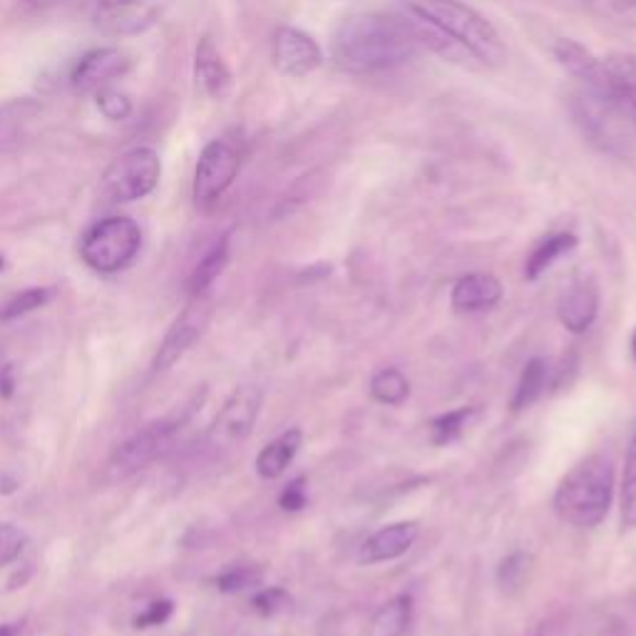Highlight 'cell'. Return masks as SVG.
<instances>
[{"mask_svg": "<svg viewBox=\"0 0 636 636\" xmlns=\"http://www.w3.org/2000/svg\"><path fill=\"white\" fill-rule=\"evenodd\" d=\"M420 41L408 18L355 13L336 28L331 57L343 73L371 75L406 65L418 55Z\"/></svg>", "mask_w": 636, "mask_h": 636, "instance_id": "cell-1", "label": "cell"}, {"mask_svg": "<svg viewBox=\"0 0 636 636\" xmlns=\"http://www.w3.org/2000/svg\"><path fill=\"white\" fill-rule=\"evenodd\" d=\"M403 8L410 18L436 28L450 41L487 67H500L507 61V47L497 28L475 8L462 0H403Z\"/></svg>", "mask_w": 636, "mask_h": 636, "instance_id": "cell-2", "label": "cell"}, {"mask_svg": "<svg viewBox=\"0 0 636 636\" xmlns=\"http://www.w3.org/2000/svg\"><path fill=\"white\" fill-rule=\"evenodd\" d=\"M614 500L612 460L594 452L586 456L560 480L552 507L564 525L592 529L602 525Z\"/></svg>", "mask_w": 636, "mask_h": 636, "instance_id": "cell-3", "label": "cell"}, {"mask_svg": "<svg viewBox=\"0 0 636 636\" xmlns=\"http://www.w3.org/2000/svg\"><path fill=\"white\" fill-rule=\"evenodd\" d=\"M142 231L130 217H108L83 237V262L100 274H118L140 254Z\"/></svg>", "mask_w": 636, "mask_h": 636, "instance_id": "cell-4", "label": "cell"}, {"mask_svg": "<svg viewBox=\"0 0 636 636\" xmlns=\"http://www.w3.org/2000/svg\"><path fill=\"white\" fill-rule=\"evenodd\" d=\"M570 110L582 138L590 142L594 150L604 154H624L629 150V142H626V134L619 122L626 114L616 108L614 102L584 88L582 92L572 95Z\"/></svg>", "mask_w": 636, "mask_h": 636, "instance_id": "cell-5", "label": "cell"}, {"mask_svg": "<svg viewBox=\"0 0 636 636\" xmlns=\"http://www.w3.org/2000/svg\"><path fill=\"white\" fill-rule=\"evenodd\" d=\"M262 403L264 393L259 385H239L217 413L215 423H211L207 432V448L211 452H229L242 446V442L252 436L259 413H262Z\"/></svg>", "mask_w": 636, "mask_h": 636, "instance_id": "cell-6", "label": "cell"}, {"mask_svg": "<svg viewBox=\"0 0 636 636\" xmlns=\"http://www.w3.org/2000/svg\"><path fill=\"white\" fill-rule=\"evenodd\" d=\"M242 167V152L229 140H211L199 154L195 169V185H191V199L199 211H209L224 197V191L234 185Z\"/></svg>", "mask_w": 636, "mask_h": 636, "instance_id": "cell-7", "label": "cell"}, {"mask_svg": "<svg viewBox=\"0 0 636 636\" xmlns=\"http://www.w3.org/2000/svg\"><path fill=\"white\" fill-rule=\"evenodd\" d=\"M162 162L152 147H134L124 152L105 172L102 189L112 201H138L152 195L160 185Z\"/></svg>", "mask_w": 636, "mask_h": 636, "instance_id": "cell-8", "label": "cell"}, {"mask_svg": "<svg viewBox=\"0 0 636 636\" xmlns=\"http://www.w3.org/2000/svg\"><path fill=\"white\" fill-rule=\"evenodd\" d=\"M182 420H160L134 432L132 438L124 440L122 446L114 450V456L110 460L112 475L130 478L142 468H147L150 462L157 460L162 456V450L169 446Z\"/></svg>", "mask_w": 636, "mask_h": 636, "instance_id": "cell-9", "label": "cell"}, {"mask_svg": "<svg viewBox=\"0 0 636 636\" xmlns=\"http://www.w3.org/2000/svg\"><path fill=\"white\" fill-rule=\"evenodd\" d=\"M209 318H211V304L207 294L191 296V304L179 314L177 321L172 324L169 333L165 336V341H162L157 355H154L152 369L154 371L172 369V365H175L182 355H185L191 346L201 339Z\"/></svg>", "mask_w": 636, "mask_h": 636, "instance_id": "cell-10", "label": "cell"}, {"mask_svg": "<svg viewBox=\"0 0 636 636\" xmlns=\"http://www.w3.org/2000/svg\"><path fill=\"white\" fill-rule=\"evenodd\" d=\"M274 67L286 77H306L324 63V51L311 35L292 25L276 28L272 41Z\"/></svg>", "mask_w": 636, "mask_h": 636, "instance_id": "cell-11", "label": "cell"}, {"mask_svg": "<svg viewBox=\"0 0 636 636\" xmlns=\"http://www.w3.org/2000/svg\"><path fill=\"white\" fill-rule=\"evenodd\" d=\"M92 21L102 35L132 37L147 33L160 21V11L147 0H102Z\"/></svg>", "mask_w": 636, "mask_h": 636, "instance_id": "cell-12", "label": "cell"}, {"mask_svg": "<svg viewBox=\"0 0 636 636\" xmlns=\"http://www.w3.org/2000/svg\"><path fill=\"white\" fill-rule=\"evenodd\" d=\"M600 316V286L592 276L580 274L562 288L557 301V318L567 331L580 336L592 329Z\"/></svg>", "mask_w": 636, "mask_h": 636, "instance_id": "cell-13", "label": "cell"}, {"mask_svg": "<svg viewBox=\"0 0 636 636\" xmlns=\"http://www.w3.org/2000/svg\"><path fill=\"white\" fill-rule=\"evenodd\" d=\"M130 65L128 53H122L120 47H98V51H90L80 57V63L75 65L70 75V85L80 95L98 92L110 88V83L128 73Z\"/></svg>", "mask_w": 636, "mask_h": 636, "instance_id": "cell-14", "label": "cell"}, {"mask_svg": "<svg viewBox=\"0 0 636 636\" xmlns=\"http://www.w3.org/2000/svg\"><path fill=\"white\" fill-rule=\"evenodd\" d=\"M420 537V525L416 519H401V523H391L375 529L373 535L361 545L359 562L361 564H383L401 560L403 555H408L413 545Z\"/></svg>", "mask_w": 636, "mask_h": 636, "instance_id": "cell-15", "label": "cell"}, {"mask_svg": "<svg viewBox=\"0 0 636 636\" xmlns=\"http://www.w3.org/2000/svg\"><path fill=\"white\" fill-rule=\"evenodd\" d=\"M500 301H503V284L487 272L460 276L450 292V304L458 314H485Z\"/></svg>", "mask_w": 636, "mask_h": 636, "instance_id": "cell-16", "label": "cell"}, {"mask_svg": "<svg viewBox=\"0 0 636 636\" xmlns=\"http://www.w3.org/2000/svg\"><path fill=\"white\" fill-rule=\"evenodd\" d=\"M552 53L557 57V63H560L572 77H577L586 90L592 92L604 90L606 70L602 57H596L592 51H586L582 43L572 41V37H560V41L555 43Z\"/></svg>", "mask_w": 636, "mask_h": 636, "instance_id": "cell-17", "label": "cell"}, {"mask_svg": "<svg viewBox=\"0 0 636 636\" xmlns=\"http://www.w3.org/2000/svg\"><path fill=\"white\" fill-rule=\"evenodd\" d=\"M195 75L211 100H224L231 92V70L211 37H201L195 55Z\"/></svg>", "mask_w": 636, "mask_h": 636, "instance_id": "cell-18", "label": "cell"}, {"mask_svg": "<svg viewBox=\"0 0 636 636\" xmlns=\"http://www.w3.org/2000/svg\"><path fill=\"white\" fill-rule=\"evenodd\" d=\"M304 432L301 428H288L282 436H276L272 442H266L262 452L256 456V472L264 480L282 478L288 465L296 460L298 450H301Z\"/></svg>", "mask_w": 636, "mask_h": 636, "instance_id": "cell-19", "label": "cell"}, {"mask_svg": "<svg viewBox=\"0 0 636 636\" xmlns=\"http://www.w3.org/2000/svg\"><path fill=\"white\" fill-rule=\"evenodd\" d=\"M577 249V237L572 231H555V234L545 237L542 242H537L533 254L525 262V278L527 282H537L539 276L549 272L562 256H567Z\"/></svg>", "mask_w": 636, "mask_h": 636, "instance_id": "cell-20", "label": "cell"}, {"mask_svg": "<svg viewBox=\"0 0 636 636\" xmlns=\"http://www.w3.org/2000/svg\"><path fill=\"white\" fill-rule=\"evenodd\" d=\"M413 624V596L395 594L379 606L369 624V636H406Z\"/></svg>", "mask_w": 636, "mask_h": 636, "instance_id": "cell-21", "label": "cell"}, {"mask_svg": "<svg viewBox=\"0 0 636 636\" xmlns=\"http://www.w3.org/2000/svg\"><path fill=\"white\" fill-rule=\"evenodd\" d=\"M549 383H552V369L545 359H533L525 363L523 373H519V381L515 385V395L509 401V408L515 413L525 410L537 403L547 393Z\"/></svg>", "mask_w": 636, "mask_h": 636, "instance_id": "cell-22", "label": "cell"}, {"mask_svg": "<svg viewBox=\"0 0 636 636\" xmlns=\"http://www.w3.org/2000/svg\"><path fill=\"white\" fill-rule=\"evenodd\" d=\"M229 234H224L221 239H217L215 246L209 249V252L199 259V264L195 266V272L189 276V294L191 296H199V294H207V288L217 282L224 272L227 264H229Z\"/></svg>", "mask_w": 636, "mask_h": 636, "instance_id": "cell-23", "label": "cell"}, {"mask_svg": "<svg viewBox=\"0 0 636 636\" xmlns=\"http://www.w3.org/2000/svg\"><path fill=\"white\" fill-rule=\"evenodd\" d=\"M369 393L375 403L388 408H398L403 403L408 401L410 395V381L408 375L403 373L395 365H388V369H379L371 375L369 383Z\"/></svg>", "mask_w": 636, "mask_h": 636, "instance_id": "cell-24", "label": "cell"}, {"mask_svg": "<svg viewBox=\"0 0 636 636\" xmlns=\"http://www.w3.org/2000/svg\"><path fill=\"white\" fill-rule=\"evenodd\" d=\"M478 413H480L478 406H460L456 410L442 413V416L430 423L432 446H450V442L460 440L462 432H465L472 426V420L478 418Z\"/></svg>", "mask_w": 636, "mask_h": 636, "instance_id": "cell-25", "label": "cell"}, {"mask_svg": "<svg viewBox=\"0 0 636 636\" xmlns=\"http://www.w3.org/2000/svg\"><path fill=\"white\" fill-rule=\"evenodd\" d=\"M619 519L624 529H636V428L624 456V475L619 487Z\"/></svg>", "mask_w": 636, "mask_h": 636, "instance_id": "cell-26", "label": "cell"}, {"mask_svg": "<svg viewBox=\"0 0 636 636\" xmlns=\"http://www.w3.org/2000/svg\"><path fill=\"white\" fill-rule=\"evenodd\" d=\"M529 572H533V555L523 552V549H517V552L507 555L503 562L497 564V586L500 592L505 594H515L523 590L529 580Z\"/></svg>", "mask_w": 636, "mask_h": 636, "instance_id": "cell-27", "label": "cell"}, {"mask_svg": "<svg viewBox=\"0 0 636 636\" xmlns=\"http://www.w3.org/2000/svg\"><path fill=\"white\" fill-rule=\"evenodd\" d=\"M264 582V570L256 564H239V567H229L227 572H221L215 584L219 592L224 594H237V592H246V590H256L259 584Z\"/></svg>", "mask_w": 636, "mask_h": 636, "instance_id": "cell-28", "label": "cell"}, {"mask_svg": "<svg viewBox=\"0 0 636 636\" xmlns=\"http://www.w3.org/2000/svg\"><path fill=\"white\" fill-rule=\"evenodd\" d=\"M51 296H53L51 288H25V292L13 296L11 301L0 308V321H15V318H21L25 314H33L35 308L51 301Z\"/></svg>", "mask_w": 636, "mask_h": 636, "instance_id": "cell-29", "label": "cell"}, {"mask_svg": "<svg viewBox=\"0 0 636 636\" xmlns=\"http://www.w3.org/2000/svg\"><path fill=\"white\" fill-rule=\"evenodd\" d=\"M95 100H98V110L108 118L110 122H122L132 114V100L128 95L112 88H102L95 92Z\"/></svg>", "mask_w": 636, "mask_h": 636, "instance_id": "cell-30", "label": "cell"}, {"mask_svg": "<svg viewBox=\"0 0 636 636\" xmlns=\"http://www.w3.org/2000/svg\"><path fill=\"white\" fill-rule=\"evenodd\" d=\"M252 606H254L256 614L276 616L292 606V596H288V592L282 590V586H264V590H259L254 594Z\"/></svg>", "mask_w": 636, "mask_h": 636, "instance_id": "cell-31", "label": "cell"}, {"mask_svg": "<svg viewBox=\"0 0 636 636\" xmlns=\"http://www.w3.org/2000/svg\"><path fill=\"white\" fill-rule=\"evenodd\" d=\"M25 545H28V537L23 529H18L15 525H0V567L18 560Z\"/></svg>", "mask_w": 636, "mask_h": 636, "instance_id": "cell-32", "label": "cell"}, {"mask_svg": "<svg viewBox=\"0 0 636 636\" xmlns=\"http://www.w3.org/2000/svg\"><path fill=\"white\" fill-rule=\"evenodd\" d=\"M278 505H282V509H286V513H301V509L308 505V483L304 475L294 478L292 483L282 490V495H278Z\"/></svg>", "mask_w": 636, "mask_h": 636, "instance_id": "cell-33", "label": "cell"}, {"mask_svg": "<svg viewBox=\"0 0 636 636\" xmlns=\"http://www.w3.org/2000/svg\"><path fill=\"white\" fill-rule=\"evenodd\" d=\"M18 128H21L18 108H13V105L0 108V154L13 147V142L18 140Z\"/></svg>", "mask_w": 636, "mask_h": 636, "instance_id": "cell-34", "label": "cell"}, {"mask_svg": "<svg viewBox=\"0 0 636 636\" xmlns=\"http://www.w3.org/2000/svg\"><path fill=\"white\" fill-rule=\"evenodd\" d=\"M172 612H175V604H172L169 600H162V602H152L147 610H144L138 619H134V626L138 629H147V626H160V624H165Z\"/></svg>", "mask_w": 636, "mask_h": 636, "instance_id": "cell-35", "label": "cell"}, {"mask_svg": "<svg viewBox=\"0 0 636 636\" xmlns=\"http://www.w3.org/2000/svg\"><path fill=\"white\" fill-rule=\"evenodd\" d=\"M604 11L610 13L616 23L636 28V0H602Z\"/></svg>", "mask_w": 636, "mask_h": 636, "instance_id": "cell-36", "label": "cell"}, {"mask_svg": "<svg viewBox=\"0 0 636 636\" xmlns=\"http://www.w3.org/2000/svg\"><path fill=\"white\" fill-rule=\"evenodd\" d=\"M13 391H15L13 365H6V369L0 371V395H3V398H11Z\"/></svg>", "mask_w": 636, "mask_h": 636, "instance_id": "cell-37", "label": "cell"}, {"mask_svg": "<svg viewBox=\"0 0 636 636\" xmlns=\"http://www.w3.org/2000/svg\"><path fill=\"white\" fill-rule=\"evenodd\" d=\"M23 3L31 8H53L57 3H63V0H23Z\"/></svg>", "mask_w": 636, "mask_h": 636, "instance_id": "cell-38", "label": "cell"}, {"mask_svg": "<svg viewBox=\"0 0 636 636\" xmlns=\"http://www.w3.org/2000/svg\"><path fill=\"white\" fill-rule=\"evenodd\" d=\"M21 624H0V636H18Z\"/></svg>", "mask_w": 636, "mask_h": 636, "instance_id": "cell-39", "label": "cell"}, {"mask_svg": "<svg viewBox=\"0 0 636 636\" xmlns=\"http://www.w3.org/2000/svg\"><path fill=\"white\" fill-rule=\"evenodd\" d=\"M629 346H632V359H634V363H636V329H634V333H632Z\"/></svg>", "mask_w": 636, "mask_h": 636, "instance_id": "cell-40", "label": "cell"}, {"mask_svg": "<svg viewBox=\"0 0 636 636\" xmlns=\"http://www.w3.org/2000/svg\"><path fill=\"white\" fill-rule=\"evenodd\" d=\"M629 120H632V122H634V124H636V114H632V118H629Z\"/></svg>", "mask_w": 636, "mask_h": 636, "instance_id": "cell-41", "label": "cell"}, {"mask_svg": "<svg viewBox=\"0 0 636 636\" xmlns=\"http://www.w3.org/2000/svg\"><path fill=\"white\" fill-rule=\"evenodd\" d=\"M0 268H3V256H0Z\"/></svg>", "mask_w": 636, "mask_h": 636, "instance_id": "cell-42", "label": "cell"}]
</instances>
